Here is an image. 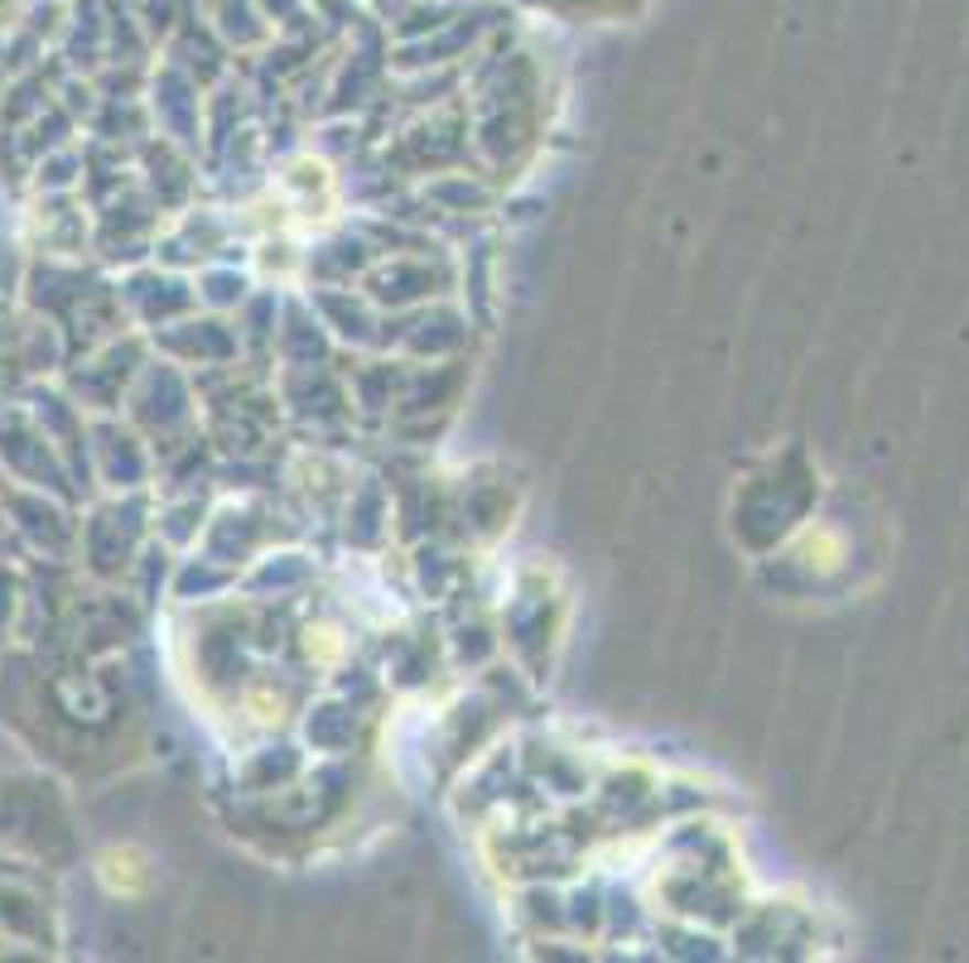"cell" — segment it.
Masks as SVG:
<instances>
[{
	"instance_id": "6da1fadb",
	"label": "cell",
	"mask_w": 969,
	"mask_h": 963,
	"mask_svg": "<svg viewBox=\"0 0 969 963\" xmlns=\"http://www.w3.org/2000/svg\"><path fill=\"white\" fill-rule=\"evenodd\" d=\"M102 881H107L111 896H126V901H136V896L150 891V863L140 848H107L97 863Z\"/></svg>"
},
{
	"instance_id": "7a4b0ae2",
	"label": "cell",
	"mask_w": 969,
	"mask_h": 963,
	"mask_svg": "<svg viewBox=\"0 0 969 963\" xmlns=\"http://www.w3.org/2000/svg\"><path fill=\"white\" fill-rule=\"evenodd\" d=\"M796 554H801L816 574H834L844 564V535L834 531V525H806Z\"/></svg>"
},
{
	"instance_id": "3957f363",
	"label": "cell",
	"mask_w": 969,
	"mask_h": 963,
	"mask_svg": "<svg viewBox=\"0 0 969 963\" xmlns=\"http://www.w3.org/2000/svg\"><path fill=\"white\" fill-rule=\"evenodd\" d=\"M309 655H313V661H323V665H333L338 655H343V636H338V631H329V627H323L319 636H309Z\"/></svg>"
}]
</instances>
